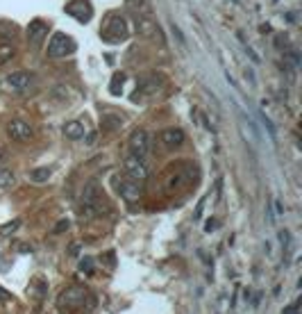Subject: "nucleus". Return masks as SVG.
Returning <instances> with one entry per match:
<instances>
[{
	"label": "nucleus",
	"mask_w": 302,
	"mask_h": 314,
	"mask_svg": "<svg viewBox=\"0 0 302 314\" xmlns=\"http://www.w3.org/2000/svg\"><path fill=\"white\" fill-rule=\"evenodd\" d=\"M57 305H60V310H64L66 312H73V310H91L93 308V296L89 292H84L82 287H68L64 289V292L60 294V298H57Z\"/></svg>",
	"instance_id": "obj_1"
},
{
	"label": "nucleus",
	"mask_w": 302,
	"mask_h": 314,
	"mask_svg": "<svg viewBox=\"0 0 302 314\" xmlns=\"http://www.w3.org/2000/svg\"><path fill=\"white\" fill-rule=\"evenodd\" d=\"M100 37H103V41H107V44H123L125 39L129 37L127 21H125L121 14H116V11L109 14L103 30H100Z\"/></svg>",
	"instance_id": "obj_2"
},
{
	"label": "nucleus",
	"mask_w": 302,
	"mask_h": 314,
	"mask_svg": "<svg viewBox=\"0 0 302 314\" xmlns=\"http://www.w3.org/2000/svg\"><path fill=\"white\" fill-rule=\"evenodd\" d=\"M77 48L75 39L66 32H55L53 39L48 41V57L50 60H61L66 55H73Z\"/></svg>",
	"instance_id": "obj_3"
},
{
	"label": "nucleus",
	"mask_w": 302,
	"mask_h": 314,
	"mask_svg": "<svg viewBox=\"0 0 302 314\" xmlns=\"http://www.w3.org/2000/svg\"><path fill=\"white\" fill-rule=\"evenodd\" d=\"M112 184H114V189H116V194L121 196V198H125V201L129 203H134L141 198V194H143V187H141V182H136V180L127 178V175H121L116 173L112 178Z\"/></svg>",
	"instance_id": "obj_4"
},
{
	"label": "nucleus",
	"mask_w": 302,
	"mask_h": 314,
	"mask_svg": "<svg viewBox=\"0 0 302 314\" xmlns=\"http://www.w3.org/2000/svg\"><path fill=\"white\" fill-rule=\"evenodd\" d=\"M123 171L127 178L136 180V182H143V180L148 178V166H146V162H143V157H136V155H132V153L123 159Z\"/></svg>",
	"instance_id": "obj_5"
},
{
	"label": "nucleus",
	"mask_w": 302,
	"mask_h": 314,
	"mask_svg": "<svg viewBox=\"0 0 302 314\" xmlns=\"http://www.w3.org/2000/svg\"><path fill=\"white\" fill-rule=\"evenodd\" d=\"M164 84H166V80H164L162 73H146V76L139 80V87H136V93H143V96H155V93H159L164 89Z\"/></svg>",
	"instance_id": "obj_6"
},
{
	"label": "nucleus",
	"mask_w": 302,
	"mask_h": 314,
	"mask_svg": "<svg viewBox=\"0 0 302 314\" xmlns=\"http://www.w3.org/2000/svg\"><path fill=\"white\" fill-rule=\"evenodd\" d=\"M34 82V76L32 73H27V71H16V73H11V76L5 78V82H2V87L9 89V91H25V89H30V84Z\"/></svg>",
	"instance_id": "obj_7"
},
{
	"label": "nucleus",
	"mask_w": 302,
	"mask_h": 314,
	"mask_svg": "<svg viewBox=\"0 0 302 314\" xmlns=\"http://www.w3.org/2000/svg\"><path fill=\"white\" fill-rule=\"evenodd\" d=\"M48 30L50 25L46 21H41V18L30 21V25H27V44L32 46V48H39L43 44V39L48 37Z\"/></svg>",
	"instance_id": "obj_8"
},
{
	"label": "nucleus",
	"mask_w": 302,
	"mask_h": 314,
	"mask_svg": "<svg viewBox=\"0 0 302 314\" xmlns=\"http://www.w3.org/2000/svg\"><path fill=\"white\" fill-rule=\"evenodd\" d=\"M129 151L136 157H146L150 153V135L146 130H134L129 135Z\"/></svg>",
	"instance_id": "obj_9"
},
{
	"label": "nucleus",
	"mask_w": 302,
	"mask_h": 314,
	"mask_svg": "<svg viewBox=\"0 0 302 314\" xmlns=\"http://www.w3.org/2000/svg\"><path fill=\"white\" fill-rule=\"evenodd\" d=\"M7 135H9L14 141H27V139H32L34 130H32V125L25 123V121L11 119L9 123H7Z\"/></svg>",
	"instance_id": "obj_10"
},
{
	"label": "nucleus",
	"mask_w": 302,
	"mask_h": 314,
	"mask_svg": "<svg viewBox=\"0 0 302 314\" xmlns=\"http://www.w3.org/2000/svg\"><path fill=\"white\" fill-rule=\"evenodd\" d=\"M136 30H139L141 37H146V39H152V41H159V44H164L162 32H159L157 23L152 21L150 16H136Z\"/></svg>",
	"instance_id": "obj_11"
},
{
	"label": "nucleus",
	"mask_w": 302,
	"mask_h": 314,
	"mask_svg": "<svg viewBox=\"0 0 302 314\" xmlns=\"http://www.w3.org/2000/svg\"><path fill=\"white\" fill-rule=\"evenodd\" d=\"M66 14H70V16H75L77 21L86 23L93 16V7L89 0H70L68 5H66Z\"/></svg>",
	"instance_id": "obj_12"
},
{
	"label": "nucleus",
	"mask_w": 302,
	"mask_h": 314,
	"mask_svg": "<svg viewBox=\"0 0 302 314\" xmlns=\"http://www.w3.org/2000/svg\"><path fill=\"white\" fill-rule=\"evenodd\" d=\"M159 139L166 148H180L186 137H184V130H180V128H166V130H162Z\"/></svg>",
	"instance_id": "obj_13"
},
{
	"label": "nucleus",
	"mask_w": 302,
	"mask_h": 314,
	"mask_svg": "<svg viewBox=\"0 0 302 314\" xmlns=\"http://www.w3.org/2000/svg\"><path fill=\"white\" fill-rule=\"evenodd\" d=\"M84 135H86V128H84L82 121H68V123H64V137L77 141V139H82Z\"/></svg>",
	"instance_id": "obj_14"
},
{
	"label": "nucleus",
	"mask_w": 302,
	"mask_h": 314,
	"mask_svg": "<svg viewBox=\"0 0 302 314\" xmlns=\"http://www.w3.org/2000/svg\"><path fill=\"white\" fill-rule=\"evenodd\" d=\"M50 175H53V168H50V166H37V168H32V171L27 173V178H30V182L41 184V182H48Z\"/></svg>",
	"instance_id": "obj_15"
},
{
	"label": "nucleus",
	"mask_w": 302,
	"mask_h": 314,
	"mask_svg": "<svg viewBox=\"0 0 302 314\" xmlns=\"http://www.w3.org/2000/svg\"><path fill=\"white\" fill-rule=\"evenodd\" d=\"M100 125H103V130H119L121 125H123V119L121 116H114L112 112H105L103 119H100Z\"/></svg>",
	"instance_id": "obj_16"
},
{
	"label": "nucleus",
	"mask_w": 302,
	"mask_h": 314,
	"mask_svg": "<svg viewBox=\"0 0 302 314\" xmlns=\"http://www.w3.org/2000/svg\"><path fill=\"white\" fill-rule=\"evenodd\" d=\"M186 180H189V175L184 173V171H178V173H173L171 178L166 180V191H175V189H180L182 184H186Z\"/></svg>",
	"instance_id": "obj_17"
},
{
	"label": "nucleus",
	"mask_w": 302,
	"mask_h": 314,
	"mask_svg": "<svg viewBox=\"0 0 302 314\" xmlns=\"http://www.w3.org/2000/svg\"><path fill=\"white\" fill-rule=\"evenodd\" d=\"M127 7L134 11V16H150V7L146 5V0H127Z\"/></svg>",
	"instance_id": "obj_18"
},
{
	"label": "nucleus",
	"mask_w": 302,
	"mask_h": 314,
	"mask_svg": "<svg viewBox=\"0 0 302 314\" xmlns=\"http://www.w3.org/2000/svg\"><path fill=\"white\" fill-rule=\"evenodd\" d=\"M16 184V175L11 173L9 168H2L0 166V189H9Z\"/></svg>",
	"instance_id": "obj_19"
},
{
	"label": "nucleus",
	"mask_w": 302,
	"mask_h": 314,
	"mask_svg": "<svg viewBox=\"0 0 302 314\" xmlns=\"http://www.w3.org/2000/svg\"><path fill=\"white\" fill-rule=\"evenodd\" d=\"M46 289H48V285H46V280H41V278H34L32 285H30V294H32L37 301H39V298H43Z\"/></svg>",
	"instance_id": "obj_20"
},
{
	"label": "nucleus",
	"mask_w": 302,
	"mask_h": 314,
	"mask_svg": "<svg viewBox=\"0 0 302 314\" xmlns=\"http://www.w3.org/2000/svg\"><path fill=\"white\" fill-rule=\"evenodd\" d=\"M11 60H14V46H9V44H0V66L9 64Z\"/></svg>",
	"instance_id": "obj_21"
},
{
	"label": "nucleus",
	"mask_w": 302,
	"mask_h": 314,
	"mask_svg": "<svg viewBox=\"0 0 302 314\" xmlns=\"http://www.w3.org/2000/svg\"><path fill=\"white\" fill-rule=\"evenodd\" d=\"M123 84H125V76H123V73H116V76L112 78V84H109V91H112L114 96H119V93H121V89H123Z\"/></svg>",
	"instance_id": "obj_22"
},
{
	"label": "nucleus",
	"mask_w": 302,
	"mask_h": 314,
	"mask_svg": "<svg viewBox=\"0 0 302 314\" xmlns=\"http://www.w3.org/2000/svg\"><path fill=\"white\" fill-rule=\"evenodd\" d=\"M68 93L70 91L66 87H55L53 89V98H55V100H60V103H68V100H70Z\"/></svg>",
	"instance_id": "obj_23"
},
{
	"label": "nucleus",
	"mask_w": 302,
	"mask_h": 314,
	"mask_svg": "<svg viewBox=\"0 0 302 314\" xmlns=\"http://www.w3.org/2000/svg\"><path fill=\"white\" fill-rule=\"evenodd\" d=\"M21 228V219H14L11 223H7V226H0V235H14Z\"/></svg>",
	"instance_id": "obj_24"
},
{
	"label": "nucleus",
	"mask_w": 302,
	"mask_h": 314,
	"mask_svg": "<svg viewBox=\"0 0 302 314\" xmlns=\"http://www.w3.org/2000/svg\"><path fill=\"white\" fill-rule=\"evenodd\" d=\"M80 271H86V273H93V260L91 257H84L80 262Z\"/></svg>",
	"instance_id": "obj_25"
},
{
	"label": "nucleus",
	"mask_w": 302,
	"mask_h": 314,
	"mask_svg": "<svg viewBox=\"0 0 302 314\" xmlns=\"http://www.w3.org/2000/svg\"><path fill=\"white\" fill-rule=\"evenodd\" d=\"M70 228V223H68V219H61L57 226H55V235H60V233H64V230H68Z\"/></svg>",
	"instance_id": "obj_26"
},
{
	"label": "nucleus",
	"mask_w": 302,
	"mask_h": 314,
	"mask_svg": "<svg viewBox=\"0 0 302 314\" xmlns=\"http://www.w3.org/2000/svg\"><path fill=\"white\" fill-rule=\"evenodd\" d=\"M298 305H300V303H298V301H296V303H293V305H291V308L286 310V312H284V314H298Z\"/></svg>",
	"instance_id": "obj_27"
},
{
	"label": "nucleus",
	"mask_w": 302,
	"mask_h": 314,
	"mask_svg": "<svg viewBox=\"0 0 302 314\" xmlns=\"http://www.w3.org/2000/svg\"><path fill=\"white\" fill-rule=\"evenodd\" d=\"M18 250H21V253H32V246H27V244H21V246H18Z\"/></svg>",
	"instance_id": "obj_28"
},
{
	"label": "nucleus",
	"mask_w": 302,
	"mask_h": 314,
	"mask_svg": "<svg viewBox=\"0 0 302 314\" xmlns=\"http://www.w3.org/2000/svg\"><path fill=\"white\" fill-rule=\"evenodd\" d=\"M9 298H11V296H9V294H7V292H5V289L0 287V301H9Z\"/></svg>",
	"instance_id": "obj_29"
},
{
	"label": "nucleus",
	"mask_w": 302,
	"mask_h": 314,
	"mask_svg": "<svg viewBox=\"0 0 302 314\" xmlns=\"http://www.w3.org/2000/svg\"><path fill=\"white\" fill-rule=\"evenodd\" d=\"M5 159H7V151H5V148H0V164L5 162Z\"/></svg>",
	"instance_id": "obj_30"
},
{
	"label": "nucleus",
	"mask_w": 302,
	"mask_h": 314,
	"mask_svg": "<svg viewBox=\"0 0 302 314\" xmlns=\"http://www.w3.org/2000/svg\"><path fill=\"white\" fill-rule=\"evenodd\" d=\"M77 253H80V246L73 244V246H70V255H77Z\"/></svg>",
	"instance_id": "obj_31"
}]
</instances>
